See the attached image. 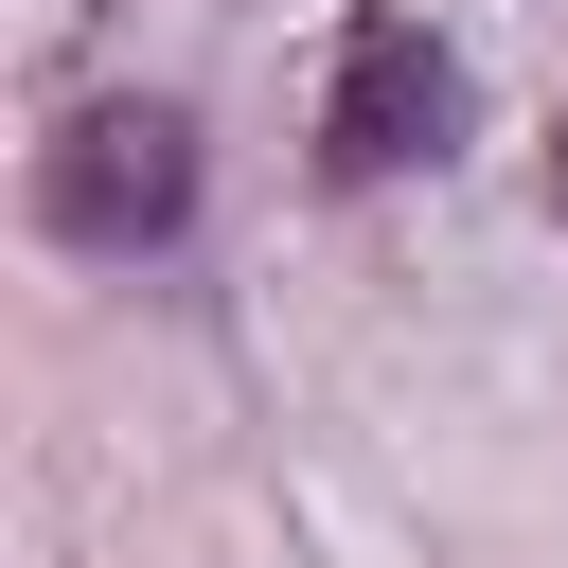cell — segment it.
Returning a JSON list of instances; mask_svg holds the SVG:
<instances>
[{"instance_id":"1","label":"cell","mask_w":568,"mask_h":568,"mask_svg":"<svg viewBox=\"0 0 568 568\" xmlns=\"http://www.w3.org/2000/svg\"><path fill=\"white\" fill-rule=\"evenodd\" d=\"M36 231H53V248H106V266L178 248V231H195V106H160V89L71 106V124L36 142Z\"/></svg>"},{"instance_id":"2","label":"cell","mask_w":568,"mask_h":568,"mask_svg":"<svg viewBox=\"0 0 568 568\" xmlns=\"http://www.w3.org/2000/svg\"><path fill=\"white\" fill-rule=\"evenodd\" d=\"M444 142H462V53L426 18H355L337 71H320V178L373 195V178H426Z\"/></svg>"},{"instance_id":"3","label":"cell","mask_w":568,"mask_h":568,"mask_svg":"<svg viewBox=\"0 0 568 568\" xmlns=\"http://www.w3.org/2000/svg\"><path fill=\"white\" fill-rule=\"evenodd\" d=\"M550 213H568V124H550Z\"/></svg>"}]
</instances>
